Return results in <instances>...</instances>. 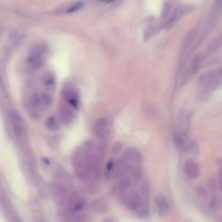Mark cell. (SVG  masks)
I'll return each mask as SVG.
<instances>
[{"label":"cell","mask_w":222,"mask_h":222,"mask_svg":"<svg viewBox=\"0 0 222 222\" xmlns=\"http://www.w3.org/2000/svg\"><path fill=\"white\" fill-rule=\"evenodd\" d=\"M221 83V69L203 74L198 81L196 91L197 99L200 100L207 99L220 86Z\"/></svg>","instance_id":"cell-1"},{"label":"cell","mask_w":222,"mask_h":222,"mask_svg":"<svg viewBox=\"0 0 222 222\" xmlns=\"http://www.w3.org/2000/svg\"><path fill=\"white\" fill-rule=\"evenodd\" d=\"M64 102L74 109H77L80 105V98L77 89L74 85L69 84L65 86L62 92Z\"/></svg>","instance_id":"cell-2"},{"label":"cell","mask_w":222,"mask_h":222,"mask_svg":"<svg viewBox=\"0 0 222 222\" xmlns=\"http://www.w3.org/2000/svg\"><path fill=\"white\" fill-rule=\"evenodd\" d=\"M72 108H73L64 102L59 105L58 109L59 117L63 124H69L73 120L74 112Z\"/></svg>","instance_id":"cell-3"},{"label":"cell","mask_w":222,"mask_h":222,"mask_svg":"<svg viewBox=\"0 0 222 222\" xmlns=\"http://www.w3.org/2000/svg\"><path fill=\"white\" fill-rule=\"evenodd\" d=\"M184 170L187 177L190 179L196 178L200 174L199 164L192 159H189L185 161Z\"/></svg>","instance_id":"cell-4"},{"label":"cell","mask_w":222,"mask_h":222,"mask_svg":"<svg viewBox=\"0 0 222 222\" xmlns=\"http://www.w3.org/2000/svg\"><path fill=\"white\" fill-rule=\"evenodd\" d=\"M27 63L32 69H40L44 63L43 55L31 52V54L27 58Z\"/></svg>","instance_id":"cell-5"},{"label":"cell","mask_w":222,"mask_h":222,"mask_svg":"<svg viewBox=\"0 0 222 222\" xmlns=\"http://www.w3.org/2000/svg\"><path fill=\"white\" fill-rule=\"evenodd\" d=\"M108 123L105 118H101L96 121L94 129L96 135L99 138H102L104 137L107 131Z\"/></svg>","instance_id":"cell-6"},{"label":"cell","mask_w":222,"mask_h":222,"mask_svg":"<svg viewBox=\"0 0 222 222\" xmlns=\"http://www.w3.org/2000/svg\"><path fill=\"white\" fill-rule=\"evenodd\" d=\"M154 201L158 211L161 214H166L170 210V206L168 200L164 195L159 194L156 195Z\"/></svg>","instance_id":"cell-7"},{"label":"cell","mask_w":222,"mask_h":222,"mask_svg":"<svg viewBox=\"0 0 222 222\" xmlns=\"http://www.w3.org/2000/svg\"><path fill=\"white\" fill-rule=\"evenodd\" d=\"M127 206L133 210L140 209L142 206V201L140 196L137 193H131L127 199Z\"/></svg>","instance_id":"cell-8"},{"label":"cell","mask_w":222,"mask_h":222,"mask_svg":"<svg viewBox=\"0 0 222 222\" xmlns=\"http://www.w3.org/2000/svg\"><path fill=\"white\" fill-rule=\"evenodd\" d=\"M174 144L178 149L186 152L188 144L186 142V135L183 133L175 134L173 137Z\"/></svg>","instance_id":"cell-9"},{"label":"cell","mask_w":222,"mask_h":222,"mask_svg":"<svg viewBox=\"0 0 222 222\" xmlns=\"http://www.w3.org/2000/svg\"><path fill=\"white\" fill-rule=\"evenodd\" d=\"M43 84L45 87L49 90H53L56 85L55 78L51 73H46L43 79Z\"/></svg>","instance_id":"cell-10"},{"label":"cell","mask_w":222,"mask_h":222,"mask_svg":"<svg viewBox=\"0 0 222 222\" xmlns=\"http://www.w3.org/2000/svg\"><path fill=\"white\" fill-rule=\"evenodd\" d=\"M186 152L193 157H197L199 155V148L196 141L193 140L188 143Z\"/></svg>","instance_id":"cell-11"},{"label":"cell","mask_w":222,"mask_h":222,"mask_svg":"<svg viewBox=\"0 0 222 222\" xmlns=\"http://www.w3.org/2000/svg\"><path fill=\"white\" fill-rule=\"evenodd\" d=\"M141 190L142 194L144 197V205L146 207H148L149 206V199L151 192V187L148 183L145 182L142 185Z\"/></svg>","instance_id":"cell-12"},{"label":"cell","mask_w":222,"mask_h":222,"mask_svg":"<svg viewBox=\"0 0 222 222\" xmlns=\"http://www.w3.org/2000/svg\"><path fill=\"white\" fill-rule=\"evenodd\" d=\"M126 157L137 163H141L142 155L141 153L135 148H132L127 151Z\"/></svg>","instance_id":"cell-13"},{"label":"cell","mask_w":222,"mask_h":222,"mask_svg":"<svg viewBox=\"0 0 222 222\" xmlns=\"http://www.w3.org/2000/svg\"><path fill=\"white\" fill-rule=\"evenodd\" d=\"M46 126L50 131L56 130L58 128V124L55 117L51 116L47 119L46 122Z\"/></svg>","instance_id":"cell-14"},{"label":"cell","mask_w":222,"mask_h":222,"mask_svg":"<svg viewBox=\"0 0 222 222\" xmlns=\"http://www.w3.org/2000/svg\"><path fill=\"white\" fill-rule=\"evenodd\" d=\"M41 100L43 108L47 109L51 105L53 99L49 94L44 93L41 95Z\"/></svg>","instance_id":"cell-15"},{"label":"cell","mask_w":222,"mask_h":222,"mask_svg":"<svg viewBox=\"0 0 222 222\" xmlns=\"http://www.w3.org/2000/svg\"><path fill=\"white\" fill-rule=\"evenodd\" d=\"M85 3L83 1H80L72 5L66 10V13L68 14L73 13L78 11L84 7Z\"/></svg>","instance_id":"cell-16"},{"label":"cell","mask_w":222,"mask_h":222,"mask_svg":"<svg viewBox=\"0 0 222 222\" xmlns=\"http://www.w3.org/2000/svg\"><path fill=\"white\" fill-rule=\"evenodd\" d=\"M220 200L218 197L214 196L211 199L210 203V207L211 209L213 210H217L220 208Z\"/></svg>","instance_id":"cell-17"},{"label":"cell","mask_w":222,"mask_h":222,"mask_svg":"<svg viewBox=\"0 0 222 222\" xmlns=\"http://www.w3.org/2000/svg\"><path fill=\"white\" fill-rule=\"evenodd\" d=\"M137 214L141 218H147L149 217L150 213L148 207H145L144 208H140L138 211Z\"/></svg>","instance_id":"cell-18"},{"label":"cell","mask_w":222,"mask_h":222,"mask_svg":"<svg viewBox=\"0 0 222 222\" xmlns=\"http://www.w3.org/2000/svg\"><path fill=\"white\" fill-rule=\"evenodd\" d=\"M207 187L210 193H214L216 190L217 183L214 178H211L208 181Z\"/></svg>","instance_id":"cell-19"},{"label":"cell","mask_w":222,"mask_h":222,"mask_svg":"<svg viewBox=\"0 0 222 222\" xmlns=\"http://www.w3.org/2000/svg\"><path fill=\"white\" fill-rule=\"evenodd\" d=\"M195 190L196 194L202 197H206L207 196V192L206 190L201 186L196 187Z\"/></svg>","instance_id":"cell-20"},{"label":"cell","mask_w":222,"mask_h":222,"mask_svg":"<svg viewBox=\"0 0 222 222\" xmlns=\"http://www.w3.org/2000/svg\"><path fill=\"white\" fill-rule=\"evenodd\" d=\"M133 176L136 180L138 181H141L144 178V175L141 170L138 169H135L133 171Z\"/></svg>","instance_id":"cell-21"},{"label":"cell","mask_w":222,"mask_h":222,"mask_svg":"<svg viewBox=\"0 0 222 222\" xmlns=\"http://www.w3.org/2000/svg\"><path fill=\"white\" fill-rule=\"evenodd\" d=\"M130 184V181L127 179H125L121 181L119 184V189L121 190H126Z\"/></svg>","instance_id":"cell-22"},{"label":"cell","mask_w":222,"mask_h":222,"mask_svg":"<svg viewBox=\"0 0 222 222\" xmlns=\"http://www.w3.org/2000/svg\"><path fill=\"white\" fill-rule=\"evenodd\" d=\"M122 148V144L119 142H116L112 147V152L114 154H118L121 151Z\"/></svg>","instance_id":"cell-23"},{"label":"cell","mask_w":222,"mask_h":222,"mask_svg":"<svg viewBox=\"0 0 222 222\" xmlns=\"http://www.w3.org/2000/svg\"><path fill=\"white\" fill-rule=\"evenodd\" d=\"M222 169L221 168V169L219 170L218 175V179L219 184V185H220V188L221 190L222 189Z\"/></svg>","instance_id":"cell-24"},{"label":"cell","mask_w":222,"mask_h":222,"mask_svg":"<svg viewBox=\"0 0 222 222\" xmlns=\"http://www.w3.org/2000/svg\"><path fill=\"white\" fill-rule=\"evenodd\" d=\"M113 163L112 161H109L107 165V169L108 171H110L113 167Z\"/></svg>","instance_id":"cell-25"},{"label":"cell","mask_w":222,"mask_h":222,"mask_svg":"<svg viewBox=\"0 0 222 222\" xmlns=\"http://www.w3.org/2000/svg\"><path fill=\"white\" fill-rule=\"evenodd\" d=\"M42 161L44 162V163L46 165H50V162L48 158H47V157H43Z\"/></svg>","instance_id":"cell-26"}]
</instances>
